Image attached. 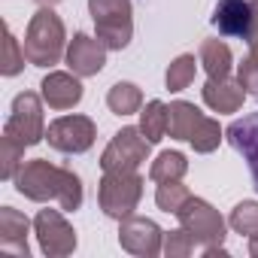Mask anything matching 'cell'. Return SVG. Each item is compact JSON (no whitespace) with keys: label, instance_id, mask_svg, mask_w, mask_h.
Returning a JSON list of instances; mask_svg holds the SVG:
<instances>
[{"label":"cell","instance_id":"24","mask_svg":"<svg viewBox=\"0 0 258 258\" xmlns=\"http://www.w3.org/2000/svg\"><path fill=\"white\" fill-rule=\"evenodd\" d=\"M188 198H191V191H188V185H182V179L158 182V191H155V204H158V210H164V213H173V216H176Z\"/></svg>","mask_w":258,"mask_h":258},{"label":"cell","instance_id":"7","mask_svg":"<svg viewBox=\"0 0 258 258\" xmlns=\"http://www.w3.org/2000/svg\"><path fill=\"white\" fill-rule=\"evenodd\" d=\"M43 94L37 91H22L13 100V112L4 124V131L13 134L16 140H22L25 146H37L40 140H46V121H43Z\"/></svg>","mask_w":258,"mask_h":258},{"label":"cell","instance_id":"25","mask_svg":"<svg viewBox=\"0 0 258 258\" xmlns=\"http://www.w3.org/2000/svg\"><path fill=\"white\" fill-rule=\"evenodd\" d=\"M228 225L243 234V237H255L258 234V201H240L231 216H228Z\"/></svg>","mask_w":258,"mask_h":258},{"label":"cell","instance_id":"16","mask_svg":"<svg viewBox=\"0 0 258 258\" xmlns=\"http://www.w3.org/2000/svg\"><path fill=\"white\" fill-rule=\"evenodd\" d=\"M201 94H204V103L213 112H219V115L237 112L243 106V100H246L243 82L240 79H231V76H225V79H207V85L201 88Z\"/></svg>","mask_w":258,"mask_h":258},{"label":"cell","instance_id":"20","mask_svg":"<svg viewBox=\"0 0 258 258\" xmlns=\"http://www.w3.org/2000/svg\"><path fill=\"white\" fill-rule=\"evenodd\" d=\"M106 106L115 115H134L143 109V91L134 82H115L106 94Z\"/></svg>","mask_w":258,"mask_h":258},{"label":"cell","instance_id":"21","mask_svg":"<svg viewBox=\"0 0 258 258\" xmlns=\"http://www.w3.org/2000/svg\"><path fill=\"white\" fill-rule=\"evenodd\" d=\"M188 173V161H185V155L182 152H161L155 161H152V167H149V179L152 182H170V179H182Z\"/></svg>","mask_w":258,"mask_h":258},{"label":"cell","instance_id":"17","mask_svg":"<svg viewBox=\"0 0 258 258\" xmlns=\"http://www.w3.org/2000/svg\"><path fill=\"white\" fill-rule=\"evenodd\" d=\"M28 231H31V222L25 213H19L13 207H0V249L13 252L19 258H28L31 255Z\"/></svg>","mask_w":258,"mask_h":258},{"label":"cell","instance_id":"18","mask_svg":"<svg viewBox=\"0 0 258 258\" xmlns=\"http://www.w3.org/2000/svg\"><path fill=\"white\" fill-rule=\"evenodd\" d=\"M198 61L204 64L210 79H225V76H231V67H234V55H231L228 43H222V40H204Z\"/></svg>","mask_w":258,"mask_h":258},{"label":"cell","instance_id":"29","mask_svg":"<svg viewBox=\"0 0 258 258\" xmlns=\"http://www.w3.org/2000/svg\"><path fill=\"white\" fill-rule=\"evenodd\" d=\"M252 40H258V0H252Z\"/></svg>","mask_w":258,"mask_h":258},{"label":"cell","instance_id":"15","mask_svg":"<svg viewBox=\"0 0 258 258\" xmlns=\"http://www.w3.org/2000/svg\"><path fill=\"white\" fill-rule=\"evenodd\" d=\"M82 76L76 73H64V70H52L43 82H40V94L52 109H73L82 100Z\"/></svg>","mask_w":258,"mask_h":258},{"label":"cell","instance_id":"19","mask_svg":"<svg viewBox=\"0 0 258 258\" xmlns=\"http://www.w3.org/2000/svg\"><path fill=\"white\" fill-rule=\"evenodd\" d=\"M167 121H170V106L164 100H149L143 109H140V131L149 143H158L164 140L167 134Z\"/></svg>","mask_w":258,"mask_h":258},{"label":"cell","instance_id":"8","mask_svg":"<svg viewBox=\"0 0 258 258\" xmlns=\"http://www.w3.org/2000/svg\"><path fill=\"white\" fill-rule=\"evenodd\" d=\"M46 140L55 152L64 155H82L97 140V124L88 115H61L46 127Z\"/></svg>","mask_w":258,"mask_h":258},{"label":"cell","instance_id":"30","mask_svg":"<svg viewBox=\"0 0 258 258\" xmlns=\"http://www.w3.org/2000/svg\"><path fill=\"white\" fill-rule=\"evenodd\" d=\"M249 255H252V258H258V234H255V237H249Z\"/></svg>","mask_w":258,"mask_h":258},{"label":"cell","instance_id":"12","mask_svg":"<svg viewBox=\"0 0 258 258\" xmlns=\"http://www.w3.org/2000/svg\"><path fill=\"white\" fill-rule=\"evenodd\" d=\"M106 46L97 40V37H91V34H73V40H70V46H67V67H70V73H76V76H97L103 67H106Z\"/></svg>","mask_w":258,"mask_h":258},{"label":"cell","instance_id":"5","mask_svg":"<svg viewBox=\"0 0 258 258\" xmlns=\"http://www.w3.org/2000/svg\"><path fill=\"white\" fill-rule=\"evenodd\" d=\"M88 13L94 19V31L97 40L112 49L121 52L134 37V7L131 0H88Z\"/></svg>","mask_w":258,"mask_h":258},{"label":"cell","instance_id":"9","mask_svg":"<svg viewBox=\"0 0 258 258\" xmlns=\"http://www.w3.org/2000/svg\"><path fill=\"white\" fill-rule=\"evenodd\" d=\"M149 140L140 127H121V131L106 143L100 155V170H137L143 161H149Z\"/></svg>","mask_w":258,"mask_h":258},{"label":"cell","instance_id":"13","mask_svg":"<svg viewBox=\"0 0 258 258\" xmlns=\"http://www.w3.org/2000/svg\"><path fill=\"white\" fill-rule=\"evenodd\" d=\"M210 22L219 34L249 43L252 40V0H219Z\"/></svg>","mask_w":258,"mask_h":258},{"label":"cell","instance_id":"6","mask_svg":"<svg viewBox=\"0 0 258 258\" xmlns=\"http://www.w3.org/2000/svg\"><path fill=\"white\" fill-rule=\"evenodd\" d=\"M176 219H179V225L195 237V243L201 246V249H219V246H225V219L219 216V210L210 204V201H204V198H188L185 204H182V210L176 213Z\"/></svg>","mask_w":258,"mask_h":258},{"label":"cell","instance_id":"31","mask_svg":"<svg viewBox=\"0 0 258 258\" xmlns=\"http://www.w3.org/2000/svg\"><path fill=\"white\" fill-rule=\"evenodd\" d=\"M40 7H55V4H61V0H37Z\"/></svg>","mask_w":258,"mask_h":258},{"label":"cell","instance_id":"28","mask_svg":"<svg viewBox=\"0 0 258 258\" xmlns=\"http://www.w3.org/2000/svg\"><path fill=\"white\" fill-rule=\"evenodd\" d=\"M195 237L179 225V231H170V234H164V255L167 258H185V255H191L195 252Z\"/></svg>","mask_w":258,"mask_h":258},{"label":"cell","instance_id":"23","mask_svg":"<svg viewBox=\"0 0 258 258\" xmlns=\"http://www.w3.org/2000/svg\"><path fill=\"white\" fill-rule=\"evenodd\" d=\"M198 64H201V61H195V55H179V58H173L170 67H167V73H164L167 88H170V91H185V88L195 82Z\"/></svg>","mask_w":258,"mask_h":258},{"label":"cell","instance_id":"3","mask_svg":"<svg viewBox=\"0 0 258 258\" xmlns=\"http://www.w3.org/2000/svg\"><path fill=\"white\" fill-rule=\"evenodd\" d=\"M167 134H170L173 140H185V143H191L195 152L210 155V152L219 149L225 131L219 127L216 118L204 115L195 103H188V100H173V103H170Z\"/></svg>","mask_w":258,"mask_h":258},{"label":"cell","instance_id":"2","mask_svg":"<svg viewBox=\"0 0 258 258\" xmlns=\"http://www.w3.org/2000/svg\"><path fill=\"white\" fill-rule=\"evenodd\" d=\"M22 49H25L28 64L34 67H52L61 61V55H67V31L52 7H40L31 16Z\"/></svg>","mask_w":258,"mask_h":258},{"label":"cell","instance_id":"26","mask_svg":"<svg viewBox=\"0 0 258 258\" xmlns=\"http://www.w3.org/2000/svg\"><path fill=\"white\" fill-rule=\"evenodd\" d=\"M237 79L243 82L246 94H252L258 100V40L249 43V55L243 58V64L237 67Z\"/></svg>","mask_w":258,"mask_h":258},{"label":"cell","instance_id":"22","mask_svg":"<svg viewBox=\"0 0 258 258\" xmlns=\"http://www.w3.org/2000/svg\"><path fill=\"white\" fill-rule=\"evenodd\" d=\"M25 143L22 140H16L13 134H7L4 131V137H0V176H4L7 182L10 179H16V173H19V167L25 164L22 158H25Z\"/></svg>","mask_w":258,"mask_h":258},{"label":"cell","instance_id":"10","mask_svg":"<svg viewBox=\"0 0 258 258\" xmlns=\"http://www.w3.org/2000/svg\"><path fill=\"white\" fill-rule=\"evenodd\" d=\"M34 234L40 240L43 255L49 258H64L76 252V231L64 219V210H40L34 219Z\"/></svg>","mask_w":258,"mask_h":258},{"label":"cell","instance_id":"14","mask_svg":"<svg viewBox=\"0 0 258 258\" xmlns=\"http://www.w3.org/2000/svg\"><path fill=\"white\" fill-rule=\"evenodd\" d=\"M225 137L246 158L249 173H252V182H255V191H258V112H249V115L231 121L225 127Z\"/></svg>","mask_w":258,"mask_h":258},{"label":"cell","instance_id":"11","mask_svg":"<svg viewBox=\"0 0 258 258\" xmlns=\"http://www.w3.org/2000/svg\"><path fill=\"white\" fill-rule=\"evenodd\" d=\"M118 246L137 258H155L164 252V231L146 216H127L118 222Z\"/></svg>","mask_w":258,"mask_h":258},{"label":"cell","instance_id":"27","mask_svg":"<svg viewBox=\"0 0 258 258\" xmlns=\"http://www.w3.org/2000/svg\"><path fill=\"white\" fill-rule=\"evenodd\" d=\"M25 49L19 46V40L13 37V31L7 28V46H4V61H0V73L4 76H19L25 70Z\"/></svg>","mask_w":258,"mask_h":258},{"label":"cell","instance_id":"4","mask_svg":"<svg viewBox=\"0 0 258 258\" xmlns=\"http://www.w3.org/2000/svg\"><path fill=\"white\" fill-rule=\"evenodd\" d=\"M140 198H143V176L137 170H103L97 185V204L106 219L121 222L134 216Z\"/></svg>","mask_w":258,"mask_h":258},{"label":"cell","instance_id":"1","mask_svg":"<svg viewBox=\"0 0 258 258\" xmlns=\"http://www.w3.org/2000/svg\"><path fill=\"white\" fill-rule=\"evenodd\" d=\"M16 191L34 204L55 201L64 213H76L82 207V179L70 167H58L46 158H31L16 173Z\"/></svg>","mask_w":258,"mask_h":258}]
</instances>
